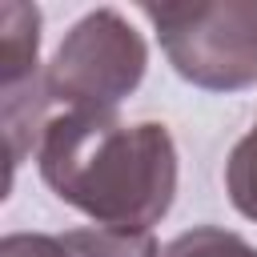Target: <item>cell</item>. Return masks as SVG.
<instances>
[{"label": "cell", "instance_id": "6da1fadb", "mask_svg": "<svg viewBox=\"0 0 257 257\" xmlns=\"http://www.w3.org/2000/svg\"><path fill=\"white\" fill-rule=\"evenodd\" d=\"M44 185L104 229H153L177 197V145L165 124L116 112H56L40 137Z\"/></svg>", "mask_w": 257, "mask_h": 257}, {"label": "cell", "instance_id": "7a4b0ae2", "mask_svg": "<svg viewBox=\"0 0 257 257\" xmlns=\"http://www.w3.org/2000/svg\"><path fill=\"white\" fill-rule=\"evenodd\" d=\"M173 72L205 92L257 84V0L141 4Z\"/></svg>", "mask_w": 257, "mask_h": 257}, {"label": "cell", "instance_id": "3957f363", "mask_svg": "<svg viewBox=\"0 0 257 257\" xmlns=\"http://www.w3.org/2000/svg\"><path fill=\"white\" fill-rule=\"evenodd\" d=\"M145 36L116 8H96L64 32L44 64V92L52 104H64V112H116L145 80Z\"/></svg>", "mask_w": 257, "mask_h": 257}, {"label": "cell", "instance_id": "277c9868", "mask_svg": "<svg viewBox=\"0 0 257 257\" xmlns=\"http://www.w3.org/2000/svg\"><path fill=\"white\" fill-rule=\"evenodd\" d=\"M36 52H40V8L8 0L0 8V72H4V88H20V84L40 76Z\"/></svg>", "mask_w": 257, "mask_h": 257}, {"label": "cell", "instance_id": "5b68a950", "mask_svg": "<svg viewBox=\"0 0 257 257\" xmlns=\"http://www.w3.org/2000/svg\"><path fill=\"white\" fill-rule=\"evenodd\" d=\"M60 241L68 245L72 257H161L153 233H145V229L92 225V229H68Z\"/></svg>", "mask_w": 257, "mask_h": 257}, {"label": "cell", "instance_id": "8992f818", "mask_svg": "<svg viewBox=\"0 0 257 257\" xmlns=\"http://www.w3.org/2000/svg\"><path fill=\"white\" fill-rule=\"evenodd\" d=\"M225 189H229V201L241 217L257 221V124L253 133H245L229 161H225Z\"/></svg>", "mask_w": 257, "mask_h": 257}, {"label": "cell", "instance_id": "52a82bcc", "mask_svg": "<svg viewBox=\"0 0 257 257\" xmlns=\"http://www.w3.org/2000/svg\"><path fill=\"white\" fill-rule=\"evenodd\" d=\"M165 257H257V249H253L241 233H233V229L197 225V229L177 233V237L165 245Z\"/></svg>", "mask_w": 257, "mask_h": 257}, {"label": "cell", "instance_id": "ba28073f", "mask_svg": "<svg viewBox=\"0 0 257 257\" xmlns=\"http://www.w3.org/2000/svg\"><path fill=\"white\" fill-rule=\"evenodd\" d=\"M0 257H72L60 237L48 233H8L0 241Z\"/></svg>", "mask_w": 257, "mask_h": 257}]
</instances>
